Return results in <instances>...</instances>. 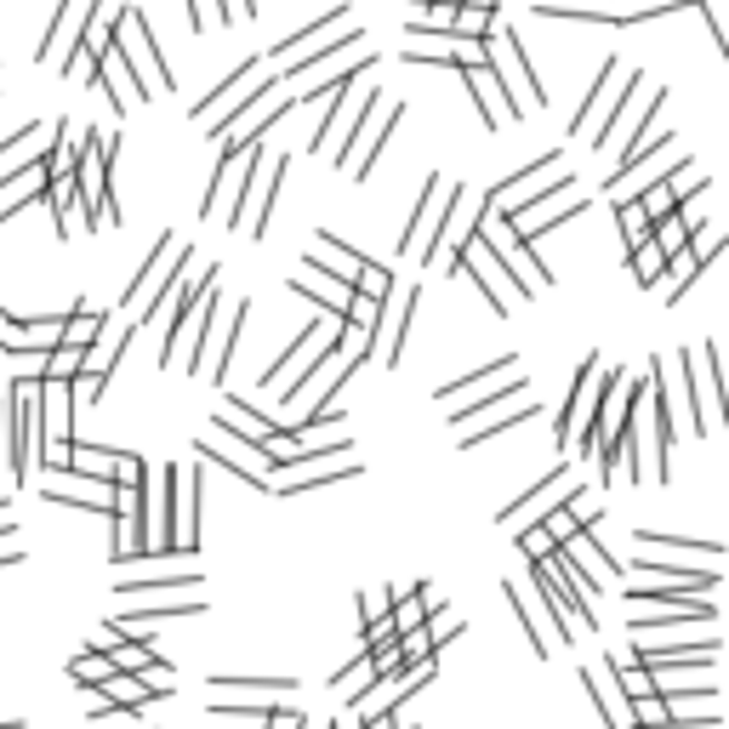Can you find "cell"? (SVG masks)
<instances>
[{"instance_id": "obj_1", "label": "cell", "mask_w": 729, "mask_h": 729, "mask_svg": "<svg viewBox=\"0 0 729 729\" xmlns=\"http://www.w3.org/2000/svg\"><path fill=\"white\" fill-rule=\"evenodd\" d=\"M484 69H491V75H496V86H502L508 120H524L530 109H548V97H553V91H542L536 69L524 63L519 35H513L502 18H491V29H484Z\"/></svg>"}, {"instance_id": "obj_2", "label": "cell", "mask_w": 729, "mask_h": 729, "mask_svg": "<svg viewBox=\"0 0 729 729\" xmlns=\"http://www.w3.org/2000/svg\"><path fill=\"white\" fill-rule=\"evenodd\" d=\"M109 46H115V58H120V75L137 86V97L177 91V75L166 69L160 46H155V29H149V18H142L137 7H120V12H115V35H109Z\"/></svg>"}, {"instance_id": "obj_3", "label": "cell", "mask_w": 729, "mask_h": 729, "mask_svg": "<svg viewBox=\"0 0 729 729\" xmlns=\"http://www.w3.org/2000/svg\"><path fill=\"white\" fill-rule=\"evenodd\" d=\"M274 80H268V58H252V63H239L211 97H206V104H194V120H200L211 137H223V126L239 115V109H246L252 104V97H263Z\"/></svg>"}, {"instance_id": "obj_4", "label": "cell", "mask_w": 729, "mask_h": 729, "mask_svg": "<svg viewBox=\"0 0 729 729\" xmlns=\"http://www.w3.org/2000/svg\"><path fill=\"white\" fill-rule=\"evenodd\" d=\"M183 268H188V246H177V234H160V246L149 252V263H142L137 279L126 285V314H142Z\"/></svg>"}, {"instance_id": "obj_5", "label": "cell", "mask_w": 729, "mask_h": 729, "mask_svg": "<svg viewBox=\"0 0 729 729\" xmlns=\"http://www.w3.org/2000/svg\"><path fill=\"white\" fill-rule=\"evenodd\" d=\"M411 314H416V285L387 290V297H382V314H376V331H371V354L382 365H400V348L411 336Z\"/></svg>"}, {"instance_id": "obj_6", "label": "cell", "mask_w": 729, "mask_h": 729, "mask_svg": "<svg viewBox=\"0 0 729 729\" xmlns=\"http://www.w3.org/2000/svg\"><path fill=\"white\" fill-rule=\"evenodd\" d=\"M86 690H97L104 701H115L120 712H142V707H155V701H166L171 696V684L166 678H137V672H109V678H97V684H86Z\"/></svg>"}, {"instance_id": "obj_7", "label": "cell", "mask_w": 729, "mask_h": 729, "mask_svg": "<svg viewBox=\"0 0 729 729\" xmlns=\"http://www.w3.org/2000/svg\"><path fill=\"white\" fill-rule=\"evenodd\" d=\"M440 217H445V177H427L422 183V194H416V206H411V228L400 234V252L411 257H422L427 252V239H433V228H440Z\"/></svg>"}, {"instance_id": "obj_8", "label": "cell", "mask_w": 729, "mask_h": 729, "mask_svg": "<svg viewBox=\"0 0 729 729\" xmlns=\"http://www.w3.org/2000/svg\"><path fill=\"white\" fill-rule=\"evenodd\" d=\"M581 684H588L593 712H599V723H604V729H633V723H627V712H621V690H615V678H610V661L581 667Z\"/></svg>"}, {"instance_id": "obj_9", "label": "cell", "mask_w": 729, "mask_h": 729, "mask_svg": "<svg viewBox=\"0 0 729 729\" xmlns=\"http://www.w3.org/2000/svg\"><path fill=\"white\" fill-rule=\"evenodd\" d=\"M290 290H297V297H308V303H319V308L336 314V319H343V308H348V297H354V285L336 279V274H325V268L297 274V279H290Z\"/></svg>"}, {"instance_id": "obj_10", "label": "cell", "mask_w": 729, "mask_h": 729, "mask_svg": "<svg viewBox=\"0 0 729 729\" xmlns=\"http://www.w3.org/2000/svg\"><path fill=\"white\" fill-rule=\"evenodd\" d=\"M405 63L462 69V63H456V35H451V29H411V35H405Z\"/></svg>"}, {"instance_id": "obj_11", "label": "cell", "mask_w": 729, "mask_h": 729, "mask_svg": "<svg viewBox=\"0 0 729 729\" xmlns=\"http://www.w3.org/2000/svg\"><path fill=\"white\" fill-rule=\"evenodd\" d=\"M593 365H599V359L588 354V359H581V371H575V382H570V400H564L559 427H553V433H559V451H570V445H575V422L588 416V400H593Z\"/></svg>"}, {"instance_id": "obj_12", "label": "cell", "mask_w": 729, "mask_h": 729, "mask_svg": "<svg viewBox=\"0 0 729 729\" xmlns=\"http://www.w3.org/2000/svg\"><path fill=\"white\" fill-rule=\"evenodd\" d=\"M462 75V86L473 91V104H479V120H484V131H502V120H508V104H502V86H496V75L491 69H456Z\"/></svg>"}, {"instance_id": "obj_13", "label": "cell", "mask_w": 729, "mask_h": 729, "mask_svg": "<svg viewBox=\"0 0 729 729\" xmlns=\"http://www.w3.org/2000/svg\"><path fill=\"white\" fill-rule=\"evenodd\" d=\"M86 12H91V0H58V7H52V18H46V35H40V52H35V58L46 63V58H52L63 40H75Z\"/></svg>"}, {"instance_id": "obj_14", "label": "cell", "mask_w": 729, "mask_h": 729, "mask_svg": "<svg viewBox=\"0 0 729 729\" xmlns=\"http://www.w3.org/2000/svg\"><path fill=\"white\" fill-rule=\"evenodd\" d=\"M331 23H348V0H336V7L319 18V23H308V29H297V35H285L279 46H268V63L279 58V63H290V58H297V52H314V46L325 40V29Z\"/></svg>"}, {"instance_id": "obj_15", "label": "cell", "mask_w": 729, "mask_h": 729, "mask_svg": "<svg viewBox=\"0 0 729 729\" xmlns=\"http://www.w3.org/2000/svg\"><path fill=\"white\" fill-rule=\"evenodd\" d=\"M303 263H308V268H325V274H336V279H348V285H354V268H359V257H354L336 234H319Z\"/></svg>"}, {"instance_id": "obj_16", "label": "cell", "mask_w": 729, "mask_h": 729, "mask_svg": "<svg viewBox=\"0 0 729 729\" xmlns=\"http://www.w3.org/2000/svg\"><path fill=\"white\" fill-rule=\"evenodd\" d=\"M319 314H325V308H319ZM331 336H336V325H319V319H314V325H308V331L297 336V343L285 348V359H279V365H268V371L257 376V387H274V376H285L290 365H303V359H308V354H314L319 343H331Z\"/></svg>"}, {"instance_id": "obj_17", "label": "cell", "mask_w": 729, "mask_h": 729, "mask_svg": "<svg viewBox=\"0 0 729 729\" xmlns=\"http://www.w3.org/2000/svg\"><path fill=\"white\" fill-rule=\"evenodd\" d=\"M109 661H115L120 672H137V678H171V667H166L149 644H142V639H137V644H126V639H120V644L109 650Z\"/></svg>"}, {"instance_id": "obj_18", "label": "cell", "mask_w": 729, "mask_h": 729, "mask_svg": "<svg viewBox=\"0 0 729 729\" xmlns=\"http://www.w3.org/2000/svg\"><path fill=\"white\" fill-rule=\"evenodd\" d=\"M536 18H564V23H610V29H627L621 12H604V7H575V0H536Z\"/></svg>"}, {"instance_id": "obj_19", "label": "cell", "mask_w": 729, "mask_h": 729, "mask_svg": "<svg viewBox=\"0 0 729 729\" xmlns=\"http://www.w3.org/2000/svg\"><path fill=\"white\" fill-rule=\"evenodd\" d=\"M104 331H109V314H97V308H91V314H86V308L63 314V343H69V348H86V354H91L97 343H104Z\"/></svg>"}, {"instance_id": "obj_20", "label": "cell", "mask_w": 729, "mask_h": 729, "mask_svg": "<svg viewBox=\"0 0 729 729\" xmlns=\"http://www.w3.org/2000/svg\"><path fill=\"white\" fill-rule=\"evenodd\" d=\"M667 303H684V290L701 279V263H696V252L690 246H678V252H667Z\"/></svg>"}, {"instance_id": "obj_21", "label": "cell", "mask_w": 729, "mask_h": 729, "mask_svg": "<svg viewBox=\"0 0 729 729\" xmlns=\"http://www.w3.org/2000/svg\"><path fill=\"white\" fill-rule=\"evenodd\" d=\"M502 599L513 604V615L524 621V639H530V650H536L542 661H548V650H553V633H548V627L536 621V604H530V593H513V588H502Z\"/></svg>"}, {"instance_id": "obj_22", "label": "cell", "mask_w": 729, "mask_h": 729, "mask_svg": "<svg viewBox=\"0 0 729 729\" xmlns=\"http://www.w3.org/2000/svg\"><path fill=\"white\" fill-rule=\"evenodd\" d=\"M359 462H336V467H314V473H297V479H285V484H268V491L279 496H303V491H319V484H336V479H354Z\"/></svg>"}, {"instance_id": "obj_23", "label": "cell", "mask_w": 729, "mask_h": 729, "mask_svg": "<svg viewBox=\"0 0 729 729\" xmlns=\"http://www.w3.org/2000/svg\"><path fill=\"white\" fill-rule=\"evenodd\" d=\"M217 696H285L297 690V678H211Z\"/></svg>"}, {"instance_id": "obj_24", "label": "cell", "mask_w": 729, "mask_h": 729, "mask_svg": "<svg viewBox=\"0 0 729 729\" xmlns=\"http://www.w3.org/2000/svg\"><path fill=\"white\" fill-rule=\"evenodd\" d=\"M615 223H621V246L627 252H639L644 239H650V211L639 200H615Z\"/></svg>"}, {"instance_id": "obj_25", "label": "cell", "mask_w": 729, "mask_h": 729, "mask_svg": "<svg viewBox=\"0 0 729 729\" xmlns=\"http://www.w3.org/2000/svg\"><path fill=\"white\" fill-rule=\"evenodd\" d=\"M627 263H633V279L639 285H661V268H667V252L656 246V239H644L639 252H627Z\"/></svg>"}, {"instance_id": "obj_26", "label": "cell", "mask_w": 729, "mask_h": 729, "mask_svg": "<svg viewBox=\"0 0 729 729\" xmlns=\"http://www.w3.org/2000/svg\"><path fill=\"white\" fill-rule=\"evenodd\" d=\"M508 365H519V354H502V359H491V365H479V371H467V376H456V382H445V387H440V400H456V394H467V387H479V382H491V376H502Z\"/></svg>"}, {"instance_id": "obj_27", "label": "cell", "mask_w": 729, "mask_h": 729, "mask_svg": "<svg viewBox=\"0 0 729 729\" xmlns=\"http://www.w3.org/2000/svg\"><path fill=\"white\" fill-rule=\"evenodd\" d=\"M354 290H359V297H376V303H382L387 290H394V274H387L382 263H365V257H359V268H354Z\"/></svg>"}, {"instance_id": "obj_28", "label": "cell", "mask_w": 729, "mask_h": 729, "mask_svg": "<svg viewBox=\"0 0 729 729\" xmlns=\"http://www.w3.org/2000/svg\"><path fill=\"white\" fill-rule=\"evenodd\" d=\"M456 0H416L411 7V29H451Z\"/></svg>"}, {"instance_id": "obj_29", "label": "cell", "mask_w": 729, "mask_h": 729, "mask_svg": "<svg viewBox=\"0 0 729 729\" xmlns=\"http://www.w3.org/2000/svg\"><path fill=\"white\" fill-rule=\"evenodd\" d=\"M530 416H536V405H530V400H524L519 411H502L496 422H484V427H473V433H467V440H462V445L473 451V445H484V440H496V433H502V427H519V422H530Z\"/></svg>"}, {"instance_id": "obj_30", "label": "cell", "mask_w": 729, "mask_h": 729, "mask_svg": "<svg viewBox=\"0 0 729 729\" xmlns=\"http://www.w3.org/2000/svg\"><path fill=\"white\" fill-rule=\"evenodd\" d=\"M559 508H564V513H570L575 524H599V519H604V502H599V496L588 491V484H575V491H570V496H564Z\"/></svg>"}, {"instance_id": "obj_31", "label": "cell", "mask_w": 729, "mask_h": 729, "mask_svg": "<svg viewBox=\"0 0 729 729\" xmlns=\"http://www.w3.org/2000/svg\"><path fill=\"white\" fill-rule=\"evenodd\" d=\"M615 75H621V63L610 58V63L599 69V80H593V91H588V97H581V109H575V131H588V126H593V109H599V97H604V86H610Z\"/></svg>"}, {"instance_id": "obj_32", "label": "cell", "mask_w": 729, "mask_h": 729, "mask_svg": "<svg viewBox=\"0 0 729 729\" xmlns=\"http://www.w3.org/2000/svg\"><path fill=\"white\" fill-rule=\"evenodd\" d=\"M519 394H524V382H508L502 394H484V400H473L467 411H451V427H456V422H473V416H484V411H502V400H519Z\"/></svg>"}, {"instance_id": "obj_33", "label": "cell", "mask_w": 729, "mask_h": 729, "mask_svg": "<svg viewBox=\"0 0 729 729\" xmlns=\"http://www.w3.org/2000/svg\"><path fill=\"white\" fill-rule=\"evenodd\" d=\"M639 542H644V548H684V553H707L712 564H718V553H723V542H684V536H656V530H639Z\"/></svg>"}, {"instance_id": "obj_34", "label": "cell", "mask_w": 729, "mask_h": 729, "mask_svg": "<svg viewBox=\"0 0 729 729\" xmlns=\"http://www.w3.org/2000/svg\"><path fill=\"white\" fill-rule=\"evenodd\" d=\"M69 672L80 678V684H97V678H109V672H115V661H109L104 650H86V656H80V661H75Z\"/></svg>"}, {"instance_id": "obj_35", "label": "cell", "mask_w": 729, "mask_h": 729, "mask_svg": "<svg viewBox=\"0 0 729 729\" xmlns=\"http://www.w3.org/2000/svg\"><path fill=\"white\" fill-rule=\"evenodd\" d=\"M524 553H530V559H548V553H559V542H553V530H548V524H536V530H524Z\"/></svg>"}, {"instance_id": "obj_36", "label": "cell", "mask_w": 729, "mask_h": 729, "mask_svg": "<svg viewBox=\"0 0 729 729\" xmlns=\"http://www.w3.org/2000/svg\"><path fill=\"white\" fill-rule=\"evenodd\" d=\"M387 604H394V593H359V621H376V615H387Z\"/></svg>"}, {"instance_id": "obj_37", "label": "cell", "mask_w": 729, "mask_h": 729, "mask_svg": "<svg viewBox=\"0 0 729 729\" xmlns=\"http://www.w3.org/2000/svg\"><path fill=\"white\" fill-rule=\"evenodd\" d=\"M0 513H7V496H0Z\"/></svg>"}]
</instances>
